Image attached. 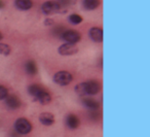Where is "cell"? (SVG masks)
I'll use <instances>...</instances> for the list:
<instances>
[{
	"label": "cell",
	"mask_w": 150,
	"mask_h": 137,
	"mask_svg": "<svg viewBox=\"0 0 150 137\" xmlns=\"http://www.w3.org/2000/svg\"><path fill=\"white\" fill-rule=\"evenodd\" d=\"M13 128L19 135H28L33 130V125L27 118L21 116L16 120Z\"/></svg>",
	"instance_id": "3957f363"
},
{
	"label": "cell",
	"mask_w": 150,
	"mask_h": 137,
	"mask_svg": "<svg viewBox=\"0 0 150 137\" xmlns=\"http://www.w3.org/2000/svg\"><path fill=\"white\" fill-rule=\"evenodd\" d=\"M88 36L95 42H102L103 41V30L101 28L94 27L91 28L88 31Z\"/></svg>",
	"instance_id": "8fae6325"
},
{
	"label": "cell",
	"mask_w": 150,
	"mask_h": 137,
	"mask_svg": "<svg viewBox=\"0 0 150 137\" xmlns=\"http://www.w3.org/2000/svg\"><path fill=\"white\" fill-rule=\"evenodd\" d=\"M68 21L70 22L71 24H73V25H78V24H80L83 21V19H82L81 16L73 14V15H70L68 17Z\"/></svg>",
	"instance_id": "2e32d148"
},
{
	"label": "cell",
	"mask_w": 150,
	"mask_h": 137,
	"mask_svg": "<svg viewBox=\"0 0 150 137\" xmlns=\"http://www.w3.org/2000/svg\"><path fill=\"white\" fill-rule=\"evenodd\" d=\"M62 38L67 42V44H77L81 38L79 32L75 31V30H67L62 34Z\"/></svg>",
	"instance_id": "8992f818"
},
{
	"label": "cell",
	"mask_w": 150,
	"mask_h": 137,
	"mask_svg": "<svg viewBox=\"0 0 150 137\" xmlns=\"http://www.w3.org/2000/svg\"><path fill=\"white\" fill-rule=\"evenodd\" d=\"M82 104L83 106H86L88 109L92 110V111H95V110H98L100 108V103H99L97 100L92 99V98H84L82 100Z\"/></svg>",
	"instance_id": "7c38bea8"
},
{
	"label": "cell",
	"mask_w": 150,
	"mask_h": 137,
	"mask_svg": "<svg viewBox=\"0 0 150 137\" xmlns=\"http://www.w3.org/2000/svg\"><path fill=\"white\" fill-rule=\"evenodd\" d=\"M5 105L11 110H17L22 106V101L18 96L8 95L5 98Z\"/></svg>",
	"instance_id": "9c48e42d"
},
{
	"label": "cell",
	"mask_w": 150,
	"mask_h": 137,
	"mask_svg": "<svg viewBox=\"0 0 150 137\" xmlns=\"http://www.w3.org/2000/svg\"><path fill=\"white\" fill-rule=\"evenodd\" d=\"M11 54V49L8 44H0V55L2 56H9Z\"/></svg>",
	"instance_id": "e0dca14e"
},
{
	"label": "cell",
	"mask_w": 150,
	"mask_h": 137,
	"mask_svg": "<svg viewBox=\"0 0 150 137\" xmlns=\"http://www.w3.org/2000/svg\"><path fill=\"white\" fill-rule=\"evenodd\" d=\"M58 53L61 56H73L78 53V48L75 44H64L59 46Z\"/></svg>",
	"instance_id": "ba28073f"
},
{
	"label": "cell",
	"mask_w": 150,
	"mask_h": 137,
	"mask_svg": "<svg viewBox=\"0 0 150 137\" xmlns=\"http://www.w3.org/2000/svg\"><path fill=\"white\" fill-rule=\"evenodd\" d=\"M41 11L44 15H54L61 13V5L56 1H46L42 4Z\"/></svg>",
	"instance_id": "5b68a950"
},
{
	"label": "cell",
	"mask_w": 150,
	"mask_h": 137,
	"mask_svg": "<svg viewBox=\"0 0 150 137\" xmlns=\"http://www.w3.org/2000/svg\"><path fill=\"white\" fill-rule=\"evenodd\" d=\"M74 91L79 96H95L101 91V85L97 81H88L75 86Z\"/></svg>",
	"instance_id": "7a4b0ae2"
},
{
	"label": "cell",
	"mask_w": 150,
	"mask_h": 137,
	"mask_svg": "<svg viewBox=\"0 0 150 137\" xmlns=\"http://www.w3.org/2000/svg\"><path fill=\"white\" fill-rule=\"evenodd\" d=\"M43 25L46 26V27H50V26L54 25V20L52 19H45L43 22Z\"/></svg>",
	"instance_id": "d6986e66"
},
{
	"label": "cell",
	"mask_w": 150,
	"mask_h": 137,
	"mask_svg": "<svg viewBox=\"0 0 150 137\" xmlns=\"http://www.w3.org/2000/svg\"><path fill=\"white\" fill-rule=\"evenodd\" d=\"M38 120H39L40 124L45 127L52 126L56 122V118L52 112H41L38 116Z\"/></svg>",
	"instance_id": "30bf717a"
},
{
	"label": "cell",
	"mask_w": 150,
	"mask_h": 137,
	"mask_svg": "<svg viewBox=\"0 0 150 137\" xmlns=\"http://www.w3.org/2000/svg\"><path fill=\"white\" fill-rule=\"evenodd\" d=\"M25 71L27 74L29 75H35L36 73L38 72V69H37V65L34 61L29 60L26 62L25 64Z\"/></svg>",
	"instance_id": "5bb4252c"
},
{
	"label": "cell",
	"mask_w": 150,
	"mask_h": 137,
	"mask_svg": "<svg viewBox=\"0 0 150 137\" xmlns=\"http://www.w3.org/2000/svg\"><path fill=\"white\" fill-rule=\"evenodd\" d=\"M15 5L18 9L25 11H29L31 9L32 5H33V2H32V0H16Z\"/></svg>",
	"instance_id": "4fadbf2b"
},
{
	"label": "cell",
	"mask_w": 150,
	"mask_h": 137,
	"mask_svg": "<svg viewBox=\"0 0 150 137\" xmlns=\"http://www.w3.org/2000/svg\"><path fill=\"white\" fill-rule=\"evenodd\" d=\"M2 38H3V35H2V33H1V32H0V40L2 39Z\"/></svg>",
	"instance_id": "44dd1931"
},
{
	"label": "cell",
	"mask_w": 150,
	"mask_h": 137,
	"mask_svg": "<svg viewBox=\"0 0 150 137\" xmlns=\"http://www.w3.org/2000/svg\"><path fill=\"white\" fill-rule=\"evenodd\" d=\"M52 81H54V83L59 86H62V87H65V86H68L72 83L73 81V75L71 74L69 71L66 70H60L58 72H56L54 74V77H52Z\"/></svg>",
	"instance_id": "277c9868"
},
{
	"label": "cell",
	"mask_w": 150,
	"mask_h": 137,
	"mask_svg": "<svg viewBox=\"0 0 150 137\" xmlns=\"http://www.w3.org/2000/svg\"><path fill=\"white\" fill-rule=\"evenodd\" d=\"M83 7L86 11H94L101 4L100 0H83Z\"/></svg>",
	"instance_id": "9a60e30c"
},
{
	"label": "cell",
	"mask_w": 150,
	"mask_h": 137,
	"mask_svg": "<svg viewBox=\"0 0 150 137\" xmlns=\"http://www.w3.org/2000/svg\"><path fill=\"white\" fill-rule=\"evenodd\" d=\"M8 90L4 87V86L0 85V101L1 100H5V98L8 96Z\"/></svg>",
	"instance_id": "ac0fdd59"
},
{
	"label": "cell",
	"mask_w": 150,
	"mask_h": 137,
	"mask_svg": "<svg viewBox=\"0 0 150 137\" xmlns=\"http://www.w3.org/2000/svg\"><path fill=\"white\" fill-rule=\"evenodd\" d=\"M3 7H4V2H3V1H1V0H0V9H2Z\"/></svg>",
	"instance_id": "ffe728a7"
},
{
	"label": "cell",
	"mask_w": 150,
	"mask_h": 137,
	"mask_svg": "<svg viewBox=\"0 0 150 137\" xmlns=\"http://www.w3.org/2000/svg\"><path fill=\"white\" fill-rule=\"evenodd\" d=\"M27 90L29 95L33 97L34 101L39 102L41 105H47L52 102V95L41 86L33 83V85H30Z\"/></svg>",
	"instance_id": "6da1fadb"
},
{
	"label": "cell",
	"mask_w": 150,
	"mask_h": 137,
	"mask_svg": "<svg viewBox=\"0 0 150 137\" xmlns=\"http://www.w3.org/2000/svg\"><path fill=\"white\" fill-rule=\"evenodd\" d=\"M65 126L69 130H76L80 126L79 118L74 113H68L65 118Z\"/></svg>",
	"instance_id": "52a82bcc"
}]
</instances>
